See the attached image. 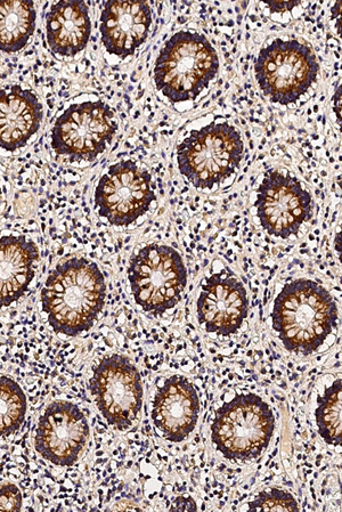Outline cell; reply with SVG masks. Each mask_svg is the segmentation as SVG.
<instances>
[{
  "mask_svg": "<svg viewBox=\"0 0 342 512\" xmlns=\"http://www.w3.org/2000/svg\"><path fill=\"white\" fill-rule=\"evenodd\" d=\"M105 281L99 266L70 258L56 266L42 290L43 311L56 333L76 337L93 328L105 304Z\"/></svg>",
  "mask_w": 342,
  "mask_h": 512,
  "instance_id": "6da1fadb",
  "label": "cell"
},
{
  "mask_svg": "<svg viewBox=\"0 0 342 512\" xmlns=\"http://www.w3.org/2000/svg\"><path fill=\"white\" fill-rule=\"evenodd\" d=\"M273 329L289 352L317 351L338 324V308L319 283L299 279L287 284L275 299Z\"/></svg>",
  "mask_w": 342,
  "mask_h": 512,
  "instance_id": "7a4b0ae2",
  "label": "cell"
},
{
  "mask_svg": "<svg viewBox=\"0 0 342 512\" xmlns=\"http://www.w3.org/2000/svg\"><path fill=\"white\" fill-rule=\"evenodd\" d=\"M218 69V55L205 36L178 31L161 48L154 83L171 103L192 101L216 78Z\"/></svg>",
  "mask_w": 342,
  "mask_h": 512,
  "instance_id": "3957f363",
  "label": "cell"
},
{
  "mask_svg": "<svg viewBox=\"0 0 342 512\" xmlns=\"http://www.w3.org/2000/svg\"><path fill=\"white\" fill-rule=\"evenodd\" d=\"M244 150L241 134L228 123L192 130L177 148L179 172L195 188L213 189L233 175Z\"/></svg>",
  "mask_w": 342,
  "mask_h": 512,
  "instance_id": "277c9868",
  "label": "cell"
},
{
  "mask_svg": "<svg viewBox=\"0 0 342 512\" xmlns=\"http://www.w3.org/2000/svg\"><path fill=\"white\" fill-rule=\"evenodd\" d=\"M274 429L273 412L263 398L241 394L216 411L211 438L227 460L250 461L267 449Z\"/></svg>",
  "mask_w": 342,
  "mask_h": 512,
  "instance_id": "5b68a950",
  "label": "cell"
},
{
  "mask_svg": "<svg viewBox=\"0 0 342 512\" xmlns=\"http://www.w3.org/2000/svg\"><path fill=\"white\" fill-rule=\"evenodd\" d=\"M128 279L136 304L162 315L181 302L187 271L175 249L153 243L130 259Z\"/></svg>",
  "mask_w": 342,
  "mask_h": 512,
  "instance_id": "8992f818",
  "label": "cell"
},
{
  "mask_svg": "<svg viewBox=\"0 0 342 512\" xmlns=\"http://www.w3.org/2000/svg\"><path fill=\"white\" fill-rule=\"evenodd\" d=\"M257 83L274 103L296 102L311 89L320 67L312 48L297 40L275 39L259 52Z\"/></svg>",
  "mask_w": 342,
  "mask_h": 512,
  "instance_id": "52a82bcc",
  "label": "cell"
},
{
  "mask_svg": "<svg viewBox=\"0 0 342 512\" xmlns=\"http://www.w3.org/2000/svg\"><path fill=\"white\" fill-rule=\"evenodd\" d=\"M118 130L114 111L107 103L72 104L52 129V148L71 161H93L111 144Z\"/></svg>",
  "mask_w": 342,
  "mask_h": 512,
  "instance_id": "ba28073f",
  "label": "cell"
},
{
  "mask_svg": "<svg viewBox=\"0 0 342 512\" xmlns=\"http://www.w3.org/2000/svg\"><path fill=\"white\" fill-rule=\"evenodd\" d=\"M256 210L260 225L272 237H296L313 216V199L297 177L271 170L257 192Z\"/></svg>",
  "mask_w": 342,
  "mask_h": 512,
  "instance_id": "9c48e42d",
  "label": "cell"
},
{
  "mask_svg": "<svg viewBox=\"0 0 342 512\" xmlns=\"http://www.w3.org/2000/svg\"><path fill=\"white\" fill-rule=\"evenodd\" d=\"M152 177L133 160L112 165L95 190V208L114 226H128L148 213L156 200Z\"/></svg>",
  "mask_w": 342,
  "mask_h": 512,
  "instance_id": "30bf717a",
  "label": "cell"
},
{
  "mask_svg": "<svg viewBox=\"0 0 342 512\" xmlns=\"http://www.w3.org/2000/svg\"><path fill=\"white\" fill-rule=\"evenodd\" d=\"M89 389L108 424L121 432L133 425L142 409L140 372L126 356L104 357L94 369Z\"/></svg>",
  "mask_w": 342,
  "mask_h": 512,
  "instance_id": "8fae6325",
  "label": "cell"
},
{
  "mask_svg": "<svg viewBox=\"0 0 342 512\" xmlns=\"http://www.w3.org/2000/svg\"><path fill=\"white\" fill-rule=\"evenodd\" d=\"M89 437L85 414L77 405L55 401L39 418L35 448L56 466L70 467L78 460Z\"/></svg>",
  "mask_w": 342,
  "mask_h": 512,
  "instance_id": "7c38bea8",
  "label": "cell"
},
{
  "mask_svg": "<svg viewBox=\"0 0 342 512\" xmlns=\"http://www.w3.org/2000/svg\"><path fill=\"white\" fill-rule=\"evenodd\" d=\"M247 290L233 274L222 271L206 280L197 303L199 323L210 333L231 336L247 319Z\"/></svg>",
  "mask_w": 342,
  "mask_h": 512,
  "instance_id": "4fadbf2b",
  "label": "cell"
},
{
  "mask_svg": "<svg viewBox=\"0 0 342 512\" xmlns=\"http://www.w3.org/2000/svg\"><path fill=\"white\" fill-rule=\"evenodd\" d=\"M151 23L152 12L148 3L132 0L105 3L100 24L105 50L121 59L134 55L148 38Z\"/></svg>",
  "mask_w": 342,
  "mask_h": 512,
  "instance_id": "5bb4252c",
  "label": "cell"
},
{
  "mask_svg": "<svg viewBox=\"0 0 342 512\" xmlns=\"http://www.w3.org/2000/svg\"><path fill=\"white\" fill-rule=\"evenodd\" d=\"M199 412L197 389L186 378L173 376L154 397L152 419L168 441L181 443L197 426Z\"/></svg>",
  "mask_w": 342,
  "mask_h": 512,
  "instance_id": "9a60e30c",
  "label": "cell"
},
{
  "mask_svg": "<svg viewBox=\"0 0 342 512\" xmlns=\"http://www.w3.org/2000/svg\"><path fill=\"white\" fill-rule=\"evenodd\" d=\"M43 105L30 89L19 85L0 94V145L13 152L26 145L42 124Z\"/></svg>",
  "mask_w": 342,
  "mask_h": 512,
  "instance_id": "2e32d148",
  "label": "cell"
},
{
  "mask_svg": "<svg viewBox=\"0 0 342 512\" xmlns=\"http://www.w3.org/2000/svg\"><path fill=\"white\" fill-rule=\"evenodd\" d=\"M47 42L51 50L62 56L83 52L92 32L88 7L77 0L55 3L47 14Z\"/></svg>",
  "mask_w": 342,
  "mask_h": 512,
  "instance_id": "e0dca14e",
  "label": "cell"
},
{
  "mask_svg": "<svg viewBox=\"0 0 342 512\" xmlns=\"http://www.w3.org/2000/svg\"><path fill=\"white\" fill-rule=\"evenodd\" d=\"M38 248L26 237L7 235L0 241V292L2 306L8 307L24 295L35 278Z\"/></svg>",
  "mask_w": 342,
  "mask_h": 512,
  "instance_id": "ac0fdd59",
  "label": "cell"
},
{
  "mask_svg": "<svg viewBox=\"0 0 342 512\" xmlns=\"http://www.w3.org/2000/svg\"><path fill=\"white\" fill-rule=\"evenodd\" d=\"M37 14L34 3L4 0L0 4V48L8 54L22 50L34 35Z\"/></svg>",
  "mask_w": 342,
  "mask_h": 512,
  "instance_id": "d6986e66",
  "label": "cell"
},
{
  "mask_svg": "<svg viewBox=\"0 0 342 512\" xmlns=\"http://www.w3.org/2000/svg\"><path fill=\"white\" fill-rule=\"evenodd\" d=\"M315 416L323 440L342 446V379H338L319 397Z\"/></svg>",
  "mask_w": 342,
  "mask_h": 512,
  "instance_id": "ffe728a7",
  "label": "cell"
},
{
  "mask_svg": "<svg viewBox=\"0 0 342 512\" xmlns=\"http://www.w3.org/2000/svg\"><path fill=\"white\" fill-rule=\"evenodd\" d=\"M2 432L3 438L19 430L26 418L27 397L14 380L2 377Z\"/></svg>",
  "mask_w": 342,
  "mask_h": 512,
  "instance_id": "44dd1931",
  "label": "cell"
},
{
  "mask_svg": "<svg viewBox=\"0 0 342 512\" xmlns=\"http://www.w3.org/2000/svg\"><path fill=\"white\" fill-rule=\"evenodd\" d=\"M249 509L252 511H298L295 498L288 492L278 489L266 490L251 502Z\"/></svg>",
  "mask_w": 342,
  "mask_h": 512,
  "instance_id": "7402d4cb",
  "label": "cell"
},
{
  "mask_svg": "<svg viewBox=\"0 0 342 512\" xmlns=\"http://www.w3.org/2000/svg\"><path fill=\"white\" fill-rule=\"evenodd\" d=\"M22 507V494L13 484H4L0 492V508L2 511H20Z\"/></svg>",
  "mask_w": 342,
  "mask_h": 512,
  "instance_id": "603a6c76",
  "label": "cell"
},
{
  "mask_svg": "<svg viewBox=\"0 0 342 512\" xmlns=\"http://www.w3.org/2000/svg\"><path fill=\"white\" fill-rule=\"evenodd\" d=\"M170 511H197V503L191 497H179L173 503V507L169 508Z\"/></svg>",
  "mask_w": 342,
  "mask_h": 512,
  "instance_id": "cb8c5ba5",
  "label": "cell"
},
{
  "mask_svg": "<svg viewBox=\"0 0 342 512\" xmlns=\"http://www.w3.org/2000/svg\"><path fill=\"white\" fill-rule=\"evenodd\" d=\"M332 102L333 111H335L337 123L342 132V84L338 87L335 96H333Z\"/></svg>",
  "mask_w": 342,
  "mask_h": 512,
  "instance_id": "d4e9b609",
  "label": "cell"
},
{
  "mask_svg": "<svg viewBox=\"0 0 342 512\" xmlns=\"http://www.w3.org/2000/svg\"><path fill=\"white\" fill-rule=\"evenodd\" d=\"M331 18L335 20L338 35L342 38V2H337L331 10Z\"/></svg>",
  "mask_w": 342,
  "mask_h": 512,
  "instance_id": "484cf974",
  "label": "cell"
},
{
  "mask_svg": "<svg viewBox=\"0 0 342 512\" xmlns=\"http://www.w3.org/2000/svg\"><path fill=\"white\" fill-rule=\"evenodd\" d=\"M299 2H272L267 3L268 7L271 8L272 12H283L291 11L293 7L298 6Z\"/></svg>",
  "mask_w": 342,
  "mask_h": 512,
  "instance_id": "4316f807",
  "label": "cell"
},
{
  "mask_svg": "<svg viewBox=\"0 0 342 512\" xmlns=\"http://www.w3.org/2000/svg\"><path fill=\"white\" fill-rule=\"evenodd\" d=\"M335 248L339 257L340 262L342 263V227L338 232L336 240H335Z\"/></svg>",
  "mask_w": 342,
  "mask_h": 512,
  "instance_id": "83f0119b",
  "label": "cell"
},
{
  "mask_svg": "<svg viewBox=\"0 0 342 512\" xmlns=\"http://www.w3.org/2000/svg\"><path fill=\"white\" fill-rule=\"evenodd\" d=\"M65 498H68V495H67V494L60 495V499H65Z\"/></svg>",
  "mask_w": 342,
  "mask_h": 512,
  "instance_id": "f1b7e54d",
  "label": "cell"
},
{
  "mask_svg": "<svg viewBox=\"0 0 342 512\" xmlns=\"http://www.w3.org/2000/svg\"><path fill=\"white\" fill-rule=\"evenodd\" d=\"M97 457H101V455H103V452L102 451H99L96 453Z\"/></svg>",
  "mask_w": 342,
  "mask_h": 512,
  "instance_id": "f546056e",
  "label": "cell"
},
{
  "mask_svg": "<svg viewBox=\"0 0 342 512\" xmlns=\"http://www.w3.org/2000/svg\"><path fill=\"white\" fill-rule=\"evenodd\" d=\"M133 466V461L128 462V468Z\"/></svg>",
  "mask_w": 342,
  "mask_h": 512,
  "instance_id": "4dcf8cb0",
  "label": "cell"
},
{
  "mask_svg": "<svg viewBox=\"0 0 342 512\" xmlns=\"http://www.w3.org/2000/svg\"><path fill=\"white\" fill-rule=\"evenodd\" d=\"M200 442V438L199 437H195V443H199Z\"/></svg>",
  "mask_w": 342,
  "mask_h": 512,
  "instance_id": "1f68e13d",
  "label": "cell"
},
{
  "mask_svg": "<svg viewBox=\"0 0 342 512\" xmlns=\"http://www.w3.org/2000/svg\"><path fill=\"white\" fill-rule=\"evenodd\" d=\"M99 433L103 434L104 433V429H99Z\"/></svg>",
  "mask_w": 342,
  "mask_h": 512,
  "instance_id": "d6a6232c",
  "label": "cell"
},
{
  "mask_svg": "<svg viewBox=\"0 0 342 512\" xmlns=\"http://www.w3.org/2000/svg\"><path fill=\"white\" fill-rule=\"evenodd\" d=\"M146 430H148V432H150L151 427L150 426L146 427Z\"/></svg>",
  "mask_w": 342,
  "mask_h": 512,
  "instance_id": "836d02e7",
  "label": "cell"
},
{
  "mask_svg": "<svg viewBox=\"0 0 342 512\" xmlns=\"http://www.w3.org/2000/svg\"><path fill=\"white\" fill-rule=\"evenodd\" d=\"M102 462H103V460H101V459H100V460H97V463H102Z\"/></svg>",
  "mask_w": 342,
  "mask_h": 512,
  "instance_id": "e575fe53",
  "label": "cell"
}]
</instances>
